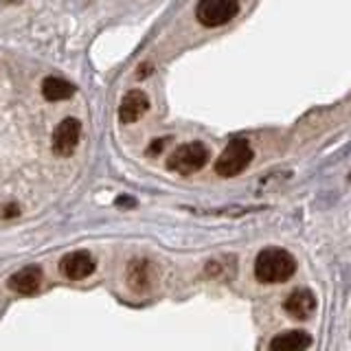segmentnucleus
Listing matches in <instances>:
<instances>
[{
    "label": "nucleus",
    "mask_w": 351,
    "mask_h": 351,
    "mask_svg": "<svg viewBox=\"0 0 351 351\" xmlns=\"http://www.w3.org/2000/svg\"><path fill=\"white\" fill-rule=\"evenodd\" d=\"M239 11L237 0H200L195 7V18L202 27H222L233 20Z\"/></svg>",
    "instance_id": "4"
},
{
    "label": "nucleus",
    "mask_w": 351,
    "mask_h": 351,
    "mask_svg": "<svg viewBox=\"0 0 351 351\" xmlns=\"http://www.w3.org/2000/svg\"><path fill=\"white\" fill-rule=\"evenodd\" d=\"M167 143H169V138H156V141H154L152 145L147 147V154H149V156H158V154L165 149V145H167Z\"/></svg>",
    "instance_id": "13"
},
{
    "label": "nucleus",
    "mask_w": 351,
    "mask_h": 351,
    "mask_svg": "<svg viewBox=\"0 0 351 351\" xmlns=\"http://www.w3.org/2000/svg\"><path fill=\"white\" fill-rule=\"evenodd\" d=\"M97 263L93 259V255L88 250H75V252H69L62 261H60V270L66 279L71 281H80V279H86L90 277L95 272Z\"/></svg>",
    "instance_id": "6"
},
{
    "label": "nucleus",
    "mask_w": 351,
    "mask_h": 351,
    "mask_svg": "<svg viewBox=\"0 0 351 351\" xmlns=\"http://www.w3.org/2000/svg\"><path fill=\"white\" fill-rule=\"evenodd\" d=\"M9 290H14L22 296H33L42 288V268L40 266H27L9 277Z\"/></svg>",
    "instance_id": "9"
},
{
    "label": "nucleus",
    "mask_w": 351,
    "mask_h": 351,
    "mask_svg": "<svg viewBox=\"0 0 351 351\" xmlns=\"http://www.w3.org/2000/svg\"><path fill=\"white\" fill-rule=\"evenodd\" d=\"M283 310L296 321H307L316 310V296L307 288H296L283 299Z\"/></svg>",
    "instance_id": "7"
},
{
    "label": "nucleus",
    "mask_w": 351,
    "mask_h": 351,
    "mask_svg": "<svg viewBox=\"0 0 351 351\" xmlns=\"http://www.w3.org/2000/svg\"><path fill=\"white\" fill-rule=\"evenodd\" d=\"M312 347V336L305 329H288L270 340V351H305Z\"/></svg>",
    "instance_id": "10"
},
{
    "label": "nucleus",
    "mask_w": 351,
    "mask_h": 351,
    "mask_svg": "<svg viewBox=\"0 0 351 351\" xmlns=\"http://www.w3.org/2000/svg\"><path fill=\"white\" fill-rule=\"evenodd\" d=\"M125 281L134 292H145L152 285V263L147 259H132L125 270Z\"/></svg>",
    "instance_id": "11"
},
{
    "label": "nucleus",
    "mask_w": 351,
    "mask_h": 351,
    "mask_svg": "<svg viewBox=\"0 0 351 351\" xmlns=\"http://www.w3.org/2000/svg\"><path fill=\"white\" fill-rule=\"evenodd\" d=\"M208 147L200 141H191V143H184V145L176 147L169 158H167V169L169 171H176L180 176H189V173H195L200 171L204 165L208 162Z\"/></svg>",
    "instance_id": "2"
},
{
    "label": "nucleus",
    "mask_w": 351,
    "mask_h": 351,
    "mask_svg": "<svg viewBox=\"0 0 351 351\" xmlns=\"http://www.w3.org/2000/svg\"><path fill=\"white\" fill-rule=\"evenodd\" d=\"M42 95L47 101H66L75 95V86L71 82L62 80V77H47L42 82Z\"/></svg>",
    "instance_id": "12"
},
{
    "label": "nucleus",
    "mask_w": 351,
    "mask_h": 351,
    "mask_svg": "<svg viewBox=\"0 0 351 351\" xmlns=\"http://www.w3.org/2000/svg\"><path fill=\"white\" fill-rule=\"evenodd\" d=\"M147 110H149V97L143 90H138V88H134V90H130L123 97V101H121L119 119H121V123H136Z\"/></svg>",
    "instance_id": "8"
},
{
    "label": "nucleus",
    "mask_w": 351,
    "mask_h": 351,
    "mask_svg": "<svg viewBox=\"0 0 351 351\" xmlns=\"http://www.w3.org/2000/svg\"><path fill=\"white\" fill-rule=\"evenodd\" d=\"M117 204H119V206H134L136 200H134V197H119Z\"/></svg>",
    "instance_id": "15"
},
{
    "label": "nucleus",
    "mask_w": 351,
    "mask_h": 351,
    "mask_svg": "<svg viewBox=\"0 0 351 351\" xmlns=\"http://www.w3.org/2000/svg\"><path fill=\"white\" fill-rule=\"evenodd\" d=\"M252 162V147L244 138H233L215 160V173L222 178H233Z\"/></svg>",
    "instance_id": "3"
},
{
    "label": "nucleus",
    "mask_w": 351,
    "mask_h": 351,
    "mask_svg": "<svg viewBox=\"0 0 351 351\" xmlns=\"http://www.w3.org/2000/svg\"><path fill=\"white\" fill-rule=\"evenodd\" d=\"M296 272V259L283 248H263L255 259V277L261 283H285Z\"/></svg>",
    "instance_id": "1"
},
{
    "label": "nucleus",
    "mask_w": 351,
    "mask_h": 351,
    "mask_svg": "<svg viewBox=\"0 0 351 351\" xmlns=\"http://www.w3.org/2000/svg\"><path fill=\"white\" fill-rule=\"evenodd\" d=\"M20 213V208H18V204H7L3 211H0V215L3 217H16Z\"/></svg>",
    "instance_id": "14"
},
{
    "label": "nucleus",
    "mask_w": 351,
    "mask_h": 351,
    "mask_svg": "<svg viewBox=\"0 0 351 351\" xmlns=\"http://www.w3.org/2000/svg\"><path fill=\"white\" fill-rule=\"evenodd\" d=\"M82 138V123L75 117H66L53 132V152L58 156H71Z\"/></svg>",
    "instance_id": "5"
}]
</instances>
